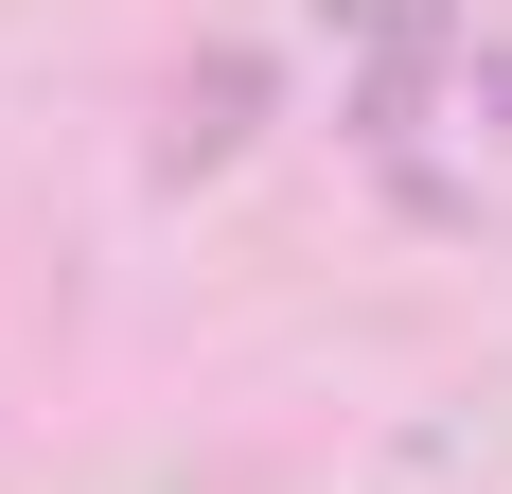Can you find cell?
I'll return each mask as SVG.
<instances>
[{"mask_svg":"<svg viewBox=\"0 0 512 494\" xmlns=\"http://www.w3.org/2000/svg\"><path fill=\"white\" fill-rule=\"evenodd\" d=\"M265 106H283V71H265L248 36H212L195 71H177V142H159V177H230V159L265 142Z\"/></svg>","mask_w":512,"mask_h":494,"instance_id":"1","label":"cell"},{"mask_svg":"<svg viewBox=\"0 0 512 494\" xmlns=\"http://www.w3.org/2000/svg\"><path fill=\"white\" fill-rule=\"evenodd\" d=\"M460 106H477V124L512 142V36H460Z\"/></svg>","mask_w":512,"mask_h":494,"instance_id":"2","label":"cell"}]
</instances>
